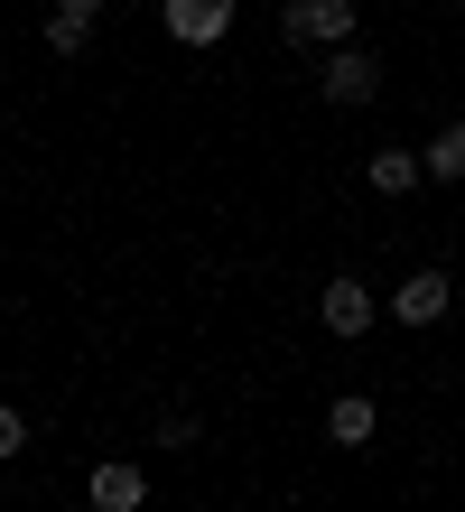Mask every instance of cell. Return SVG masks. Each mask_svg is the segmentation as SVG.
Returning <instances> with one entry per match:
<instances>
[{"label": "cell", "instance_id": "6da1fadb", "mask_svg": "<svg viewBox=\"0 0 465 512\" xmlns=\"http://www.w3.org/2000/svg\"><path fill=\"white\" fill-rule=\"evenodd\" d=\"M279 28H289V47H354V0H289Z\"/></svg>", "mask_w": 465, "mask_h": 512}, {"label": "cell", "instance_id": "7a4b0ae2", "mask_svg": "<svg viewBox=\"0 0 465 512\" xmlns=\"http://www.w3.org/2000/svg\"><path fill=\"white\" fill-rule=\"evenodd\" d=\"M317 94L354 112V103H372V94H382V66H372L363 47H326V66H317Z\"/></svg>", "mask_w": 465, "mask_h": 512}, {"label": "cell", "instance_id": "3957f363", "mask_svg": "<svg viewBox=\"0 0 465 512\" xmlns=\"http://www.w3.org/2000/svg\"><path fill=\"white\" fill-rule=\"evenodd\" d=\"M382 308H391L400 326H438V317L456 308V280H447V270H410V280H400Z\"/></svg>", "mask_w": 465, "mask_h": 512}, {"label": "cell", "instance_id": "277c9868", "mask_svg": "<svg viewBox=\"0 0 465 512\" xmlns=\"http://www.w3.org/2000/svg\"><path fill=\"white\" fill-rule=\"evenodd\" d=\"M159 19H168L177 47H214L233 28V0H159Z\"/></svg>", "mask_w": 465, "mask_h": 512}, {"label": "cell", "instance_id": "5b68a950", "mask_svg": "<svg viewBox=\"0 0 465 512\" xmlns=\"http://www.w3.org/2000/svg\"><path fill=\"white\" fill-rule=\"evenodd\" d=\"M372 308H382V298H372L363 280H345V270H335V280H326V298H317V317H326V336H363V326H372Z\"/></svg>", "mask_w": 465, "mask_h": 512}, {"label": "cell", "instance_id": "8992f818", "mask_svg": "<svg viewBox=\"0 0 465 512\" xmlns=\"http://www.w3.org/2000/svg\"><path fill=\"white\" fill-rule=\"evenodd\" d=\"M84 494H93V512H140V503H149V475H140V466H93Z\"/></svg>", "mask_w": 465, "mask_h": 512}, {"label": "cell", "instance_id": "52a82bcc", "mask_svg": "<svg viewBox=\"0 0 465 512\" xmlns=\"http://www.w3.org/2000/svg\"><path fill=\"white\" fill-rule=\"evenodd\" d=\"M372 196H410L419 187V177H428V159H419V149H372Z\"/></svg>", "mask_w": 465, "mask_h": 512}, {"label": "cell", "instance_id": "ba28073f", "mask_svg": "<svg viewBox=\"0 0 465 512\" xmlns=\"http://www.w3.org/2000/svg\"><path fill=\"white\" fill-rule=\"evenodd\" d=\"M372 429H382V410H372L363 391H345V401L326 410V438H335V447H372Z\"/></svg>", "mask_w": 465, "mask_h": 512}, {"label": "cell", "instance_id": "9c48e42d", "mask_svg": "<svg viewBox=\"0 0 465 512\" xmlns=\"http://www.w3.org/2000/svg\"><path fill=\"white\" fill-rule=\"evenodd\" d=\"M419 159H428V177H447V187H465V122H447L438 140L419 149Z\"/></svg>", "mask_w": 465, "mask_h": 512}, {"label": "cell", "instance_id": "30bf717a", "mask_svg": "<svg viewBox=\"0 0 465 512\" xmlns=\"http://www.w3.org/2000/svg\"><path fill=\"white\" fill-rule=\"evenodd\" d=\"M84 38H93L84 10H56V19H47V47H56V56H84Z\"/></svg>", "mask_w": 465, "mask_h": 512}, {"label": "cell", "instance_id": "8fae6325", "mask_svg": "<svg viewBox=\"0 0 465 512\" xmlns=\"http://www.w3.org/2000/svg\"><path fill=\"white\" fill-rule=\"evenodd\" d=\"M19 447H28V419H19L10 401H0V457H19Z\"/></svg>", "mask_w": 465, "mask_h": 512}, {"label": "cell", "instance_id": "7c38bea8", "mask_svg": "<svg viewBox=\"0 0 465 512\" xmlns=\"http://www.w3.org/2000/svg\"><path fill=\"white\" fill-rule=\"evenodd\" d=\"M56 10H84V19H93V10H103V0H56Z\"/></svg>", "mask_w": 465, "mask_h": 512}]
</instances>
